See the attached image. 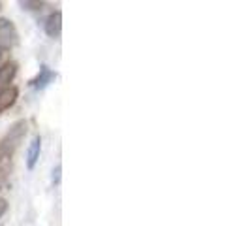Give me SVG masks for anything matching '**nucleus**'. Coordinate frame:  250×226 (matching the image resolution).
<instances>
[{"instance_id": "f257e3e1", "label": "nucleus", "mask_w": 250, "mask_h": 226, "mask_svg": "<svg viewBox=\"0 0 250 226\" xmlns=\"http://www.w3.org/2000/svg\"><path fill=\"white\" fill-rule=\"evenodd\" d=\"M26 132H28V123L25 119H19L13 123L8 134L0 139V162H12V157L23 143Z\"/></svg>"}, {"instance_id": "f03ea898", "label": "nucleus", "mask_w": 250, "mask_h": 226, "mask_svg": "<svg viewBox=\"0 0 250 226\" xmlns=\"http://www.w3.org/2000/svg\"><path fill=\"white\" fill-rule=\"evenodd\" d=\"M19 44V32L10 19L0 17V49H13Z\"/></svg>"}, {"instance_id": "7ed1b4c3", "label": "nucleus", "mask_w": 250, "mask_h": 226, "mask_svg": "<svg viewBox=\"0 0 250 226\" xmlns=\"http://www.w3.org/2000/svg\"><path fill=\"white\" fill-rule=\"evenodd\" d=\"M17 70H19V66H17L15 61H8V63H4L0 66V92L12 87L13 79L17 75Z\"/></svg>"}, {"instance_id": "20e7f679", "label": "nucleus", "mask_w": 250, "mask_h": 226, "mask_svg": "<svg viewBox=\"0 0 250 226\" xmlns=\"http://www.w3.org/2000/svg\"><path fill=\"white\" fill-rule=\"evenodd\" d=\"M61 32H62V13L57 10L45 19V34L51 38H59Z\"/></svg>"}, {"instance_id": "39448f33", "label": "nucleus", "mask_w": 250, "mask_h": 226, "mask_svg": "<svg viewBox=\"0 0 250 226\" xmlns=\"http://www.w3.org/2000/svg\"><path fill=\"white\" fill-rule=\"evenodd\" d=\"M17 98H19V89L17 87H10L6 89V90H2L0 92V113H4L6 110H10L13 104L17 102Z\"/></svg>"}, {"instance_id": "423d86ee", "label": "nucleus", "mask_w": 250, "mask_h": 226, "mask_svg": "<svg viewBox=\"0 0 250 226\" xmlns=\"http://www.w3.org/2000/svg\"><path fill=\"white\" fill-rule=\"evenodd\" d=\"M40 151H42V138L34 136V139L30 141L28 153H26V166H28V170H34L38 158H40Z\"/></svg>"}, {"instance_id": "0eeeda50", "label": "nucleus", "mask_w": 250, "mask_h": 226, "mask_svg": "<svg viewBox=\"0 0 250 226\" xmlns=\"http://www.w3.org/2000/svg\"><path fill=\"white\" fill-rule=\"evenodd\" d=\"M55 72H51L47 66H43L42 70H40V74H38L36 79H32L30 83H32V87H36V89H43L47 83H51L53 79H55Z\"/></svg>"}, {"instance_id": "6e6552de", "label": "nucleus", "mask_w": 250, "mask_h": 226, "mask_svg": "<svg viewBox=\"0 0 250 226\" xmlns=\"http://www.w3.org/2000/svg\"><path fill=\"white\" fill-rule=\"evenodd\" d=\"M10 172H12V162H0V183H4Z\"/></svg>"}, {"instance_id": "1a4fd4ad", "label": "nucleus", "mask_w": 250, "mask_h": 226, "mask_svg": "<svg viewBox=\"0 0 250 226\" xmlns=\"http://www.w3.org/2000/svg\"><path fill=\"white\" fill-rule=\"evenodd\" d=\"M21 6L28 8V10H42L45 6V2H30V0H25V2H21Z\"/></svg>"}, {"instance_id": "9d476101", "label": "nucleus", "mask_w": 250, "mask_h": 226, "mask_svg": "<svg viewBox=\"0 0 250 226\" xmlns=\"http://www.w3.org/2000/svg\"><path fill=\"white\" fill-rule=\"evenodd\" d=\"M6 211H8V202L4 200V198H0V219L4 217Z\"/></svg>"}, {"instance_id": "9b49d317", "label": "nucleus", "mask_w": 250, "mask_h": 226, "mask_svg": "<svg viewBox=\"0 0 250 226\" xmlns=\"http://www.w3.org/2000/svg\"><path fill=\"white\" fill-rule=\"evenodd\" d=\"M2 57H4V51L0 49V63H2Z\"/></svg>"}, {"instance_id": "f8f14e48", "label": "nucleus", "mask_w": 250, "mask_h": 226, "mask_svg": "<svg viewBox=\"0 0 250 226\" xmlns=\"http://www.w3.org/2000/svg\"><path fill=\"white\" fill-rule=\"evenodd\" d=\"M4 187H6V185H4V183H0V192H2V190H4Z\"/></svg>"}, {"instance_id": "ddd939ff", "label": "nucleus", "mask_w": 250, "mask_h": 226, "mask_svg": "<svg viewBox=\"0 0 250 226\" xmlns=\"http://www.w3.org/2000/svg\"><path fill=\"white\" fill-rule=\"evenodd\" d=\"M0 8H2V2H0Z\"/></svg>"}]
</instances>
